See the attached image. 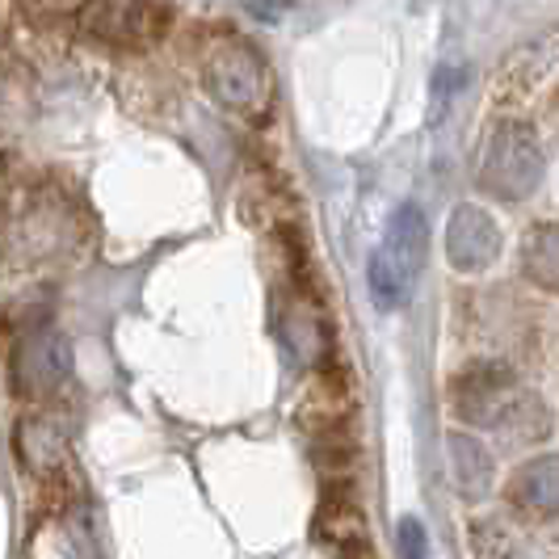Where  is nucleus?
<instances>
[{
    "mask_svg": "<svg viewBox=\"0 0 559 559\" xmlns=\"http://www.w3.org/2000/svg\"><path fill=\"white\" fill-rule=\"evenodd\" d=\"M522 270L534 286L559 295V224H538L522 240Z\"/></svg>",
    "mask_w": 559,
    "mask_h": 559,
    "instance_id": "obj_10",
    "label": "nucleus"
},
{
    "mask_svg": "<svg viewBox=\"0 0 559 559\" xmlns=\"http://www.w3.org/2000/svg\"><path fill=\"white\" fill-rule=\"evenodd\" d=\"M454 413L472 420L479 429H509L513 438L522 433L518 425H526V442L547 433V408L518 388L513 370L501 362H476L467 366L454 383Z\"/></svg>",
    "mask_w": 559,
    "mask_h": 559,
    "instance_id": "obj_1",
    "label": "nucleus"
},
{
    "mask_svg": "<svg viewBox=\"0 0 559 559\" xmlns=\"http://www.w3.org/2000/svg\"><path fill=\"white\" fill-rule=\"evenodd\" d=\"M543 181V143L526 122H497L479 152V186L501 202L531 198Z\"/></svg>",
    "mask_w": 559,
    "mask_h": 559,
    "instance_id": "obj_4",
    "label": "nucleus"
},
{
    "mask_svg": "<svg viewBox=\"0 0 559 559\" xmlns=\"http://www.w3.org/2000/svg\"><path fill=\"white\" fill-rule=\"evenodd\" d=\"M425 252H429V224L417 206H400L392 215V224L383 231L379 249L370 252L366 265V282L379 308H400L413 290V282L425 270Z\"/></svg>",
    "mask_w": 559,
    "mask_h": 559,
    "instance_id": "obj_3",
    "label": "nucleus"
},
{
    "mask_svg": "<svg viewBox=\"0 0 559 559\" xmlns=\"http://www.w3.org/2000/svg\"><path fill=\"white\" fill-rule=\"evenodd\" d=\"M341 559H374V556H370V547H366V543H358V547H345Z\"/></svg>",
    "mask_w": 559,
    "mask_h": 559,
    "instance_id": "obj_14",
    "label": "nucleus"
},
{
    "mask_svg": "<svg viewBox=\"0 0 559 559\" xmlns=\"http://www.w3.org/2000/svg\"><path fill=\"white\" fill-rule=\"evenodd\" d=\"M497 252H501V227H497V219L484 206H472V202L454 206V215H450L447 224L450 265L459 274H479V270H488L497 261Z\"/></svg>",
    "mask_w": 559,
    "mask_h": 559,
    "instance_id": "obj_7",
    "label": "nucleus"
},
{
    "mask_svg": "<svg viewBox=\"0 0 559 559\" xmlns=\"http://www.w3.org/2000/svg\"><path fill=\"white\" fill-rule=\"evenodd\" d=\"M76 29L106 47L143 51L168 34V9L160 0H81Z\"/></svg>",
    "mask_w": 559,
    "mask_h": 559,
    "instance_id": "obj_5",
    "label": "nucleus"
},
{
    "mask_svg": "<svg viewBox=\"0 0 559 559\" xmlns=\"http://www.w3.org/2000/svg\"><path fill=\"white\" fill-rule=\"evenodd\" d=\"M17 429H22V433H29V442H26V438H17V450H22V459H26L29 467H47V463H56L59 450H63V433H59L51 420H47V417H26Z\"/></svg>",
    "mask_w": 559,
    "mask_h": 559,
    "instance_id": "obj_11",
    "label": "nucleus"
},
{
    "mask_svg": "<svg viewBox=\"0 0 559 559\" xmlns=\"http://www.w3.org/2000/svg\"><path fill=\"white\" fill-rule=\"evenodd\" d=\"M400 551L408 559H425V551H429V538H425V526H420L417 518L400 522Z\"/></svg>",
    "mask_w": 559,
    "mask_h": 559,
    "instance_id": "obj_12",
    "label": "nucleus"
},
{
    "mask_svg": "<svg viewBox=\"0 0 559 559\" xmlns=\"http://www.w3.org/2000/svg\"><path fill=\"white\" fill-rule=\"evenodd\" d=\"M68 370H72V345L51 324H38V329H29L26 336L13 341L9 379H13L17 395L47 400V395H56L68 383Z\"/></svg>",
    "mask_w": 559,
    "mask_h": 559,
    "instance_id": "obj_6",
    "label": "nucleus"
},
{
    "mask_svg": "<svg viewBox=\"0 0 559 559\" xmlns=\"http://www.w3.org/2000/svg\"><path fill=\"white\" fill-rule=\"evenodd\" d=\"M72 0H17V9H26L29 17H59Z\"/></svg>",
    "mask_w": 559,
    "mask_h": 559,
    "instance_id": "obj_13",
    "label": "nucleus"
},
{
    "mask_svg": "<svg viewBox=\"0 0 559 559\" xmlns=\"http://www.w3.org/2000/svg\"><path fill=\"white\" fill-rule=\"evenodd\" d=\"M513 501L531 513H543V518L559 513V454H538V459L518 467Z\"/></svg>",
    "mask_w": 559,
    "mask_h": 559,
    "instance_id": "obj_9",
    "label": "nucleus"
},
{
    "mask_svg": "<svg viewBox=\"0 0 559 559\" xmlns=\"http://www.w3.org/2000/svg\"><path fill=\"white\" fill-rule=\"evenodd\" d=\"M202 81H206V93L227 114H236L245 122H265L274 110V76L265 68V59L240 38H224L206 51Z\"/></svg>",
    "mask_w": 559,
    "mask_h": 559,
    "instance_id": "obj_2",
    "label": "nucleus"
},
{
    "mask_svg": "<svg viewBox=\"0 0 559 559\" xmlns=\"http://www.w3.org/2000/svg\"><path fill=\"white\" fill-rule=\"evenodd\" d=\"M450 476H454V488L463 501H484L492 492V479H497V467H492V454L479 447L472 433H450Z\"/></svg>",
    "mask_w": 559,
    "mask_h": 559,
    "instance_id": "obj_8",
    "label": "nucleus"
}]
</instances>
